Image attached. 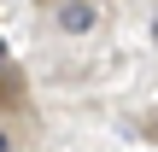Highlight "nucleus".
Instances as JSON below:
<instances>
[{
    "instance_id": "obj_1",
    "label": "nucleus",
    "mask_w": 158,
    "mask_h": 152,
    "mask_svg": "<svg viewBox=\"0 0 158 152\" xmlns=\"http://www.w3.org/2000/svg\"><path fill=\"white\" fill-rule=\"evenodd\" d=\"M59 29H70V35L94 29V6H59Z\"/></svg>"
},
{
    "instance_id": "obj_2",
    "label": "nucleus",
    "mask_w": 158,
    "mask_h": 152,
    "mask_svg": "<svg viewBox=\"0 0 158 152\" xmlns=\"http://www.w3.org/2000/svg\"><path fill=\"white\" fill-rule=\"evenodd\" d=\"M0 152H12V135H6V129H0Z\"/></svg>"
},
{
    "instance_id": "obj_3",
    "label": "nucleus",
    "mask_w": 158,
    "mask_h": 152,
    "mask_svg": "<svg viewBox=\"0 0 158 152\" xmlns=\"http://www.w3.org/2000/svg\"><path fill=\"white\" fill-rule=\"evenodd\" d=\"M0 64H6V41H0Z\"/></svg>"
}]
</instances>
